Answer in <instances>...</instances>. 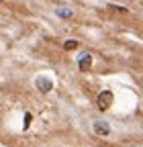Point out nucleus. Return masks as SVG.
<instances>
[{
  "instance_id": "1",
  "label": "nucleus",
  "mask_w": 143,
  "mask_h": 147,
  "mask_svg": "<svg viewBox=\"0 0 143 147\" xmlns=\"http://www.w3.org/2000/svg\"><path fill=\"white\" fill-rule=\"evenodd\" d=\"M113 100H115L113 92L111 90H102L98 94V98H96V104H98L100 110H109V106H113Z\"/></svg>"
},
{
  "instance_id": "2",
  "label": "nucleus",
  "mask_w": 143,
  "mask_h": 147,
  "mask_svg": "<svg viewBox=\"0 0 143 147\" xmlns=\"http://www.w3.org/2000/svg\"><path fill=\"white\" fill-rule=\"evenodd\" d=\"M35 86H37V90H39V92H43V94H47V92H51V90H53V82H51L47 76H39V78H37V82H35Z\"/></svg>"
},
{
  "instance_id": "3",
  "label": "nucleus",
  "mask_w": 143,
  "mask_h": 147,
  "mask_svg": "<svg viewBox=\"0 0 143 147\" xmlns=\"http://www.w3.org/2000/svg\"><path fill=\"white\" fill-rule=\"evenodd\" d=\"M92 129H94V133H96V135H102V137H106V135L111 133L109 123H104V121H96V123L92 125Z\"/></svg>"
},
{
  "instance_id": "4",
  "label": "nucleus",
  "mask_w": 143,
  "mask_h": 147,
  "mask_svg": "<svg viewBox=\"0 0 143 147\" xmlns=\"http://www.w3.org/2000/svg\"><path fill=\"white\" fill-rule=\"evenodd\" d=\"M78 67L82 71H88V69L92 67V55L90 53H84L82 57H78Z\"/></svg>"
},
{
  "instance_id": "5",
  "label": "nucleus",
  "mask_w": 143,
  "mask_h": 147,
  "mask_svg": "<svg viewBox=\"0 0 143 147\" xmlns=\"http://www.w3.org/2000/svg\"><path fill=\"white\" fill-rule=\"evenodd\" d=\"M78 45H80L78 41L69 39V41H65V43H63V49H65V51H74V49H78Z\"/></svg>"
},
{
  "instance_id": "6",
  "label": "nucleus",
  "mask_w": 143,
  "mask_h": 147,
  "mask_svg": "<svg viewBox=\"0 0 143 147\" xmlns=\"http://www.w3.org/2000/svg\"><path fill=\"white\" fill-rule=\"evenodd\" d=\"M57 16H61V18H69V16H72V10H67V8H57Z\"/></svg>"
},
{
  "instance_id": "7",
  "label": "nucleus",
  "mask_w": 143,
  "mask_h": 147,
  "mask_svg": "<svg viewBox=\"0 0 143 147\" xmlns=\"http://www.w3.org/2000/svg\"><path fill=\"white\" fill-rule=\"evenodd\" d=\"M109 10H115V12H123V14H127V8L117 6V4H109Z\"/></svg>"
},
{
  "instance_id": "8",
  "label": "nucleus",
  "mask_w": 143,
  "mask_h": 147,
  "mask_svg": "<svg viewBox=\"0 0 143 147\" xmlns=\"http://www.w3.org/2000/svg\"><path fill=\"white\" fill-rule=\"evenodd\" d=\"M31 121H33V117H31V115L27 113V115H25V129H29V125H31Z\"/></svg>"
}]
</instances>
